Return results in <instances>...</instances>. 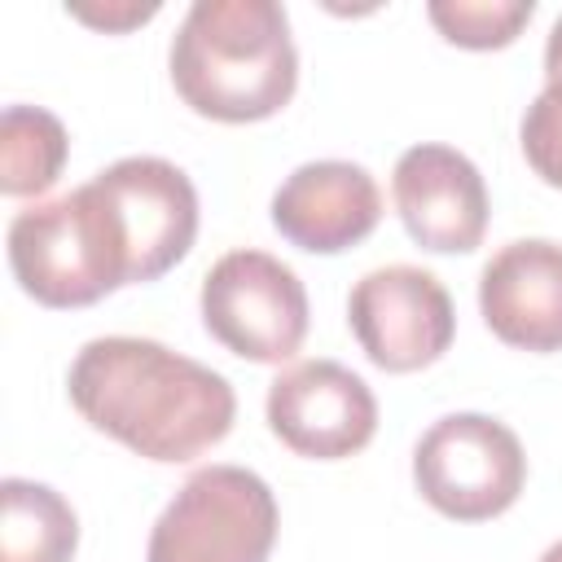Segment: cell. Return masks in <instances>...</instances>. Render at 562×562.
<instances>
[{
    "mask_svg": "<svg viewBox=\"0 0 562 562\" xmlns=\"http://www.w3.org/2000/svg\"><path fill=\"white\" fill-rule=\"evenodd\" d=\"M79 518L61 492L31 479L0 483V562H70Z\"/></svg>",
    "mask_w": 562,
    "mask_h": 562,
    "instance_id": "13",
    "label": "cell"
},
{
    "mask_svg": "<svg viewBox=\"0 0 562 562\" xmlns=\"http://www.w3.org/2000/svg\"><path fill=\"white\" fill-rule=\"evenodd\" d=\"M413 483L443 518L487 522L518 501L527 452L505 422L487 413H448L417 439Z\"/></svg>",
    "mask_w": 562,
    "mask_h": 562,
    "instance_id": "5",
    "label": "cell"
},
{
    "mask_svg": "<svg viewBox=\"0 0 562 562\" xmlns=\"http://www.w3.org/2000/svg\"><path fill=\"white\" fill-rule=\"evenodd\" d=\"M479 312L505 347L562 351V246L549 237L501 246L479 277Z\"/></svg>",
    "mask_w": 562,
    "mask_h": 562,
    "instance_id": "12",
    "label": "cell"
},
{
    "mask_svg": "<svg viewBox=\"0 0 562 562\" xmlns=\"http://www.w3.org/2000/svg\"><path fill=\"white\" fill-rule=\"evenodd\" d=\"M518 140H522L531 171L544 184L562 189V83H544V92L527 105Z\"/></svg>",
    "mask_w": 562,
    "mask_h": 562,
    "instance_id": "16",
    "label": "cell"
},
{
    "mask_svg": "<svg viewBox=\"0 0 562 562\" xmlns=\"http://www.w3.org/2000/svg\"><path fill=\"white\" fill-rule=\"evenodd\" d=\"M75 413L145 461L176 465L215 448L237 417L224 373L132 334L92 338L66 373Z\"/></svg>",
    "mask_w": 562,
    "mask_h": 562,
    "instance_id": "1",
    "label": "cell"
},
{
    "mask_svg": "<svg viewBox=\"0 0 562 562\" xmlns=\"http://www.w3.org/2000/svg\"><path fill=\"white\" fill-rule=\"evenodd\" d=\"M272 435L307 461H342L378 430V400L338 360H303L268 386Z\"/></svg>",
    "mask_w": 562,
    "mask_h": 562,
    "instance_id": "8",
    "label": "cell"
},
{
    "mask_svg": "<svg viewBox=\"0 0 562 562\" xmlns=\"http://www.w3.org/2000/svg\"><path fill=\"white\" fill-rule=\"evenodd\" d=\"M382 220L378 180L360 162L321 158L294 167L272 193L277 233L312 255H338L360 246Z\"/></svg>",
    "mask_w": 562,
    "mask_h": 562,
    "instance_id": "11",
    "label": "cell"
},
{
    "mask_svg": "<svg viewBox=\"0 0 562 562\" xmlns=\"http://www.w3.org/2000/svg\"><path fill=\"white\" fill-rule=\"evenodd\" d=\"M9 268L44 307H88L132 285V250L123 220L97 180L35 202L9 224Z\"/></svg>",
    "mask_w": 562,
    "mask_h": 562,
    "instance_id": "3",
    "label": "cell"
},
{
    "mask_svg": "<svg viewBox=\"0 0 562 562\" xmlns=\"http://www.w3.org/2000/svg\"><path fill=\"white\" fill-rule=\"evenodd\" d=\"M158 13V4H105V9H88V4H70V18L88 22V26H105V31H127L136 22H149Z\"/></svg>",
    "mask_w": 562,
    "mask_h": 562,
    "instance_id": "17",
    "label": "cell"
},
{
    "mask_svg": "<svg viewBox=\"0 0 562 562\" xmlns=\"http://www.w3.org/2000/svg\"><path fill=\"white\" fill-rule=\"evenodd\" d=\"M544 75H549V83H562V18L553 22L549 44H544Z\"/></svg>",
    "mask_w": 562,
    "mask_h": 562,
    "instance_id": "18",
    "label": "cell"
},
{
    "mask_svg": "<svg viewBox=\"0 0 562 562\" xmlns=\"http://www.w3.org/2000/svg\"><path fill=\"white\" fill-rule=\"evenodd\" d=\"M70 154V136L44 105H4L0 119V189L9 198L44 193Z\"/></svg>",
    "mask_w": 562,
    "mask_h": 562,
    "instance_id": "14",
    "label": "cell"
},
{
    "mask_svg": "<svg viewBox=\"0 0 562 562\" xmlns=\"http://www.w3.org/2000/svg\"><path fill=\"white\" fill-rule=\"evenodd\" d=\"M272 544V487L246 465H206L158 514L145 562H268Z\"/></svg>",
    "mask_w": 562,
    "mask_h": 562,
    "instance_id": "4",
    "label": "cell"
},
{
    "mask_svg": "<svg viewBox=\"0 0 562 562\" xmlns=\"http://www.w3.org/2000/svg\"><path fill=\"white\" fill-rule=\"evenodd\" d=\"M531 0H430L426 18L457 48H505L531 22Z\"/></svg>",
    "mask_w": 562,
    "mask_h": 562,
    "instance_id": "15",
    "label": "cell"
},
{
    "mask_svg": "<svg viewBox=\"0 0 562 562\" xmlns=\"http://www.w3.org/2000/svg\"><path fill=\"white\" fill-rule=\"evenodd\" d=\"M347 325L378 369L417 373L452 347L457 312L435 272L413 263H386L351 285Z\"/></svg>",
    "mask_w": 562,
    "mask_h": 562,
    "instance_id": "7",
    "label": "cell"
},
{
    "mask_svg": "<svg viewBox=\"0 0 562 562\" xmlns=\"http://www.w3.org/2000/svg\"><path fill=\"white\" fill-rule=\"evenodd\" d=\"M540 562H562V540H558V544H549V549L540 553Z\"/></svg>",
    "mask_w": 562,
    "mask_h": 562,
    "instance_id": "19",
    "label": "cell"
},
{
    "mask_svg": "<svg viewBox=\"0 0 562 562\" xmlns=\"http://www.w3.org/2000/svg\"><path fill=\"white\" fill-rule=\"evenodd\" d=\"M395 211L408 237L435 255H465L487 233V184L452 145H413L391 176Z\"/></svg>",
    "mask_w": 562,
    "mask_h": 562,
    "instance_id": "10",
    "label": "cell"
},
{
    "mask_svg": "<svg viewBox=\"0 0 562 562\" xmlns=\"http://www.w3.org/2000/svg\"><path fill=\"white\" fill-rule=\"evenodd\" d=\"M202 325L241 360L281 364L307 338V290L268 250H228L202 277Z\"/></svg>",
    "mask_w": 562,
    "mask_h": 562,
    "instance_id": "6",
    "label": "cell"
},
{
    "mask_svg": "<svg viewBox=\"0 0 562 562\" xmlns=\"http://www.w3.org/2000/svg\"><path fill=\"white\" fill-rule=\"evenodd\" d=\"M180 101L215 123H259L290 105L299 53L277 0H198L171 40Z\"/></svg>",
    "mask_w": 562,
    "mask_h": 562,
    "instance_id": "2",
    "label": "cell"
},
{
    "mask_svg": "<svg viewBox=\"0 0 562 562\" xmlns=\"http://www.w3.org/2000/svg\"><path fill=\"white\" fill-rule=\"evenodd\" d=\"M92 180L105 189L123 220L132 250V285L158 281L189 255L198 237V189L176 162L132 154L110 162Z\"/></svg>",
    "mask_w": 562,
    "mask_h": 562,
    "instance_id": "9",
    "label": "cell"
}]
</instances>
